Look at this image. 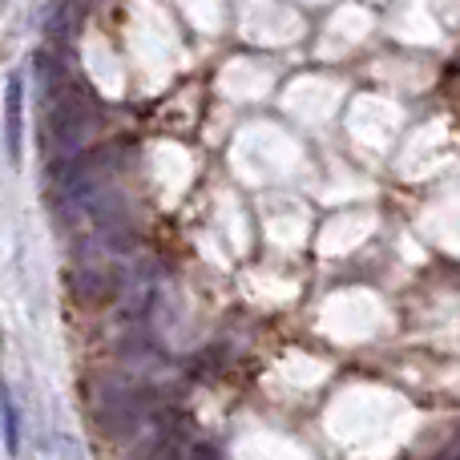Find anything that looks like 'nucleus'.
Segmentation results:
<instances>
[{"label": "nucleus", "mask_w": 460, "mask_h": 460, "mask_svg": "<svg viewBox=\"0 0 460 460\" xmlns=\"http://www.w3.org/2000/svg\"><path fill=\"white\" fill-rule=\"evenodd\" d=\"M4 146H8V162L21 166V146H24V81H21V73H13L8 89H4Z\"/></svg>", "instance_id": "7ed1b4c3"}, {"label": "nucleus", "mask_w": 460, "mask_h": 460, "mask_svg": "<svg viewBox=\"0 0 460 460\" xmlns=\"http://www.w3.org/2000/svg\"><path fill=\"white\" fill-rule=\"evenodd\" d=\"M0 424H4L8 453H16V445H21V432H16V404H13V396H8V388H0Z\"/></svg>", "instance_id": "20e7f679"}, {"label": "nucleus", "mask_w": 460, "mask_h": 460, "mask_svg": "<svg viewBox=\"0 0 460 460\" xmlns=\"http://www.w3.org/2000/svg\"><path fill=\"white\" fill-rule=\"evenodd\" d=\"M69 291L81 307H105L118 299V275L110 267H97V262H81L69 275Z\"/></svg>", "instance_id": "f03ea898"}, {"label": "nucleus", "mask_w": 460, "mask_h": 460, "mask_svg": "<svg viewBox=\"0 0 460 460\" xmlns=\"http://www.w3.org/2000/svg\"><path fill=\"white\" fill-rule=\"evenodd\" d=\"M45 89H49V105H45L49 146L57 154H73L89 137V129L97 126V102L85 85H77L69 77H57Z\"/></svg>", "instance_id": "f257e3e1"}, {"label": "nucleus", "mask_w": 460, "mask_h": 460, "mask_svg": "<svg viewBox=\"0 0 460 460\" xmlns=\"http://www.w3.org/2000/svg\"><path fill=\"white\" fill-rule=\"evenodd\" d=\"M437 460H453V456H448V453H445V456H437Z\"/></svg>", "instance_id": "39448f33"}]
</instances>
